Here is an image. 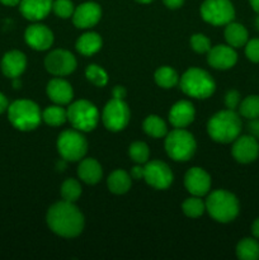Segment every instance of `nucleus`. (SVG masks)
<instances>
[{
	"mask_svg": "<svg viewBox=\"0 0 259 260\" xmlns=\"http://www.w3.org/2000/svg\"><path fill=\"white\" fill-rule=\"evenodd\" d=\"M46 222L53 234L66 239L80 235L85 225L81 211L73 202L63 200L48 208Z\"/></svg>",
	"mask_w": 259,
	"mask_h": 260,
	"instance_id": "obj_1",
	"label": "nucleus"
},
{
	"mask_svg": "<svg viewBox=\"0 0 259 260\" xmlns=\"http://www.w3.org/2000/svg\"><path fill=\"white\" fill-rule=\"evenodd\" d=\"M243 123L240 114L231 109H225L213 114L207 123L208 136L218 144L234 142L241 134Z\"/></svg>",
	"mask_w": 259,
	"mask_h": 260,
	"instance_id": "obj_2",
	"label": "nucleus"
},
{
	"mask_svg": "<svg viewBox=\"0 0 259 260\" xmlns=\"http://www.w3.org/2000/svg\"><path fill=\"white\" fill-rule=\"evenodd\" d=\"M205 203L206 211L211 218L220 223H229L234 221L240 211V205L236 196L225 189H218L211 193Z\"/></svg>",
	"mask_w": 259,
	"mask_h": 260,
	"instance_id": "obj_3",
	"label": "nucleus"
},
{
	"mask_svg": "<svg viewBox=\"0 0 259 260\" xmlns=\"http://www.w3.org/2000/svg\"><path fill=\"white\" fill-rule=\"evenodd\" d=\"M8 118L12 126L19 131H33L42 122V112L37 103L19 99L8 107Z\"/></svg>",
	"mask_w": 259,
	"mask_h": 260,
	"instance_id": "obj_4",
	"label": "nucleus"
},
{
	"mask_svg": "<svg viewBox=\"0 0 259 260\" xmlns=\"http://www.w3.org/2000/svg\"><path fill=\"white\" fill-rule=\"evenodd\" d=\"M179 86L185 95L196 99L210 98L216 90L212 76L200 68L188 69L179 79Z\"/></svg>",
	"mask_w": 259,
	"mask_h": 260,
	"instance_id": "obj_5",
	"label": "nucleus"
},
{
	"mask_svg": "<svg viewBox=\"0 0 259 260\" xmlns=\"http://www.w3.org/2000/svg\"><path fill=\"white\" fill-rule=\"evenodd\" d=\"M165 151L174 161H188L197 150L195 136L184 128H174L165 136Z\"/></svg>",
	"mask_w": 259,
	"mask_h": 260,
	"instance_id": "obj_6",
	"label": "nucleus"
},
{
	"mask_svg": "<svg viewBox=\"0 0 259 260\" xmlns=\"http://www.w3.org/2000/svg\"><path fill=\"white\" fill-rule=\"evenodd\" d=\"M68 121L80 132H90L98 126L99 112L91 102L79 99L69 106Z\"/></svg>",
	"mask_w": 259,
	"mask_h": 260,
	"instance_id": "obj_7",
	"label": "nucleus"
},
{
	"mask_svg": "<svg viewBox=\"0 0 259 260\" xmlns=\"http://www.w3.org/2000/svg\"><path fill=\"white\" fill-rule=\"evenodd\" d=\"M57 151L66 161H79L88 151V141L78 129H66L57 139Z\"/></svg>",
	"mask_w": 259,
	"mask_h": 260,
	"instance_id": "obj_8",
	"label": "nucleus"
},
{
	"mask_svg": "<svg viewBox=\"0 0 259 260\" xmlns=\"http://www.w3.org/2000/svg\"><path fill=\"white\" fill-rule=\"evenodd\" d=\"M201 17L212 25H226L235 18V8L230 0H205L201 5Z\"/></svg>",
	"mask_w": 259,
	"mask_h": 260,
	"instance_id": "obj_9",
	"label": "nucleus"
},
{
	"mask_svg": "<svg viewBox=\"0 0 259 260\" xmlns=\"http://www.w3.org/2000/svg\"><path fill=\"white\" fill-rule=\"evenodd\" d=\"M130 108L126 102L112 98L104 106L102 112V122L108 131L119 132L127 127L130 122Z\"/></svg>",
	"mask_w": 259,
	"mask_h": 260,
	"instance_id": "obj_10",
	"label": "nucleus"
},
{
	"mask_svg": "<svg viewBox=\"0 0 259 260\" xmlns=\"http://www.w3.org/2000/svg\"><path fill=\"white\" fill-rule=\"evenodd\" d=\"M174 175L169 165L160 160L147 161L144 167V180L154 189L164 190L172 185Z\"/></svg>",
	"mask_w": 259,
	"mask_h": 260,
	"instance_id": "obj_11",
	"label": "nucleus"
},
{
	"mask_svg": "<svg viewBox=\"0 0 259 260\" xmlns=\"http://www.w3.org/2000/svg\"><path fill=\"white\" fill-rule=\"evenodd\" d=\"M76 58L70 51L66 50H53L46 56L45 68L50 74L55 76L70 75L76 69Z\"/></svg>",
	"mask_w": 259,
	"mask_h": 260,
	"instance_id": "obj_12",
	"label": "nucleus"
},
{
	"mask_svg": "<svg viewBox=\"0 0 259 260\" xmlns=\"http://www.w3.org/2000/svg\"><path fill=\"white\" fill-rule=\"evenodd\" d=\"M233 157L240 164H250L259 156V142L251 135L239 136L231 149Z\"/></svg>",
	"mask_w": 259,
	"mask_h": 260,
	"instance_id": "obj_13",
	"label": "nucleus"
},
{
	"mask_svg": "<svg viewBox=\"0 0 259 260\" xmlns=\"http://www.w3.org/2000/svg\"><path fill=\"white\" fill-rule=\"evenodd\" d=\"M207 62L216 70H229L238 62V53L231 46L217 45L207 52Z\"/></svg>",
	"mask_w": 259,
	"mask_h": 260,
	"instance_id": "obj_14",
	"label": "nucleus"
},
{
	"mask_svg": "<svg viewBox=\"0 0 259 260\" xmlns=\"http://www.w3.org/2000/svg\"><path fill=\"white\" fill-rule=\"evenodd\" d=\"M71 18L76 28L88 29V28L94 27L101 20L102 8L94 2H85L75 8Z\"/></svg>",
	"mask_w": 259,
	"mask_h": 260,
	"instance_id": "obj_15",
	"label": "nucleus"
},
{
	"mask_svg": "<svg viewBox=\"0 0 259 260\" xmlns=\"http://www.w3.org/2000/svg\"><path fill=\"white\" fill-rule=\"evenodd\" d=\"M25 43L36 51H46L52 46L53 33L47 25L35 23L30 24L24 32Z\"/></svg>",
	"mask_w": 259,
	"mask_h": 260,
	"instance_id": "obj_16",
	"label": "nucleus"
},
{
	"mask_svg": "<svg viewBox=\"0 0 259 260\" xmlns=\"http://www.w3.org/2000/svg\"><path fill=\"white\" fill-rule=\"evenodd\" d=\"M184 187L192 196L203 197L211 189V177L202 168H190L184 175Z\"/></svg>",
	"mask_w": 259,
	"mask_h": 260,
	"instance_id": "obj_17",
	"label": "nucleus"
},
{
	"mask_svg": "<svg viewBox=\"0 0 259 260\" xmlns=\"http://www.w3.org/2000/svg\"><path fill=\"white\" fill-rule=\"evenodd\" d=\"M53 0H20V14L30 22H40L52 12Z\"/></svg>",
	"mask_w": 259,
	"mask_h": 260,
	"instance_id": "obj_18",
	"label": "nucleus"
},
{
	"mask_svg": "<svg viewBox=\"0 0 259 260\" xmlns=\"http://www.w3.org/2000/svg\"><path fill=\"white\" fill-rule=\"evenodd\" d=\"M0 68H2L3 74L7 78H19L27 68V57H25L24 53L18 50L9 51L3 56Z\"/></svg>",
	"mask_w": 259,
	"mask_h": 260,
	"instance_id": "obj_19",
	"label": "nucleus"
},
{
	"mask_svg": "<svg viewBox=\"0 0 259 260\" xmlns=\"http://www.w3.org/2000/svg\"><path fill=\"white\" fill-rule=\"evenodd\" d=\"M196 117L195 106L189 101H179L170 108L169 122L175 128H185Z\"/></svg>",
	"mask_w": 259,
	"mask_h": 260,
	"instance_id": "obj_20",
	"label": "nucleus"
},
{
	"mask_svg": "<svg viewBox=\"0 0 259 260\" xmlns=\"http://www.w3.org/2000/svg\"><path fill=\"white\" fill-rule=\"evenodd\" d=\"M46 91H47L48 98L55 104H60V106L71 103L74 98V90L71 84L61 78H55L48 81Z\"/></svg>",
	"mask_w": 259,
	"mask_h": 260,
	"instance_id": "obj_21",
	"label": "nucleus"
},
{
	"mask_svg": "<svg viewBox=\"0 0 259 260\" xmlns=\"http://www.w3.org/2000/svg\"><path fill=\"white\" fill-rule=\"evenodd\" d=\"M78 175L84 183L93 185L101 182L102 177H103V169L95 159L85 157V159H81L80 164H79Z\"/></svg>",
	"mask_w": 259,
	"mask_h": 260,
	"instance_id": "obj_22",
	"label": "nucleus"
},
{
	"mask_svg": "<svg viewBox=\"0 0 259 260\" xmlns=\"http://www.w3.org/2000/svg\"><path fill=\"white\" fill-rule=\"evenodd\" d=\"M223 36H225L228 45L234 48L244 47L249 41L248 29L243 24L236 22H230L229 24H226Z\"/></svg>",
	"mask_w": 259,
	"mask_h": 260,
	"instance_id": "obj_23",
	"label": "nucleus"
},
{
	"mask_svg": "<svg viewBox=\"0 0 259 260\" xmlns=\"http://www.w3.org/2000/svg\"><path fill=\"white\" fill-rule=\"evenodd\" d=\"M109 192L113 194H124L130 190L132 185V178L126 170L117 169L109 174L107 179Z\"/></svg>",
	"mask_w": 259,
	"mask_h": 260,
	"instance_id": "obj_24",
	"label": "nucleus"
},
{
	"mask_svg": "<svg viewBox=\"0 0 259 260\" xmlns=\"http://www.w3.org/2000/svg\"><path fill=\"white\" fill-rule=\"evenodd\" d=\"M103 41L101 35L95 32H86L81 35L76 41V51L83 56H93L102 48Z\"/></svg>",
	"mask_w": 259,
	"mask_h": 260,
	"instance_id": "obj_25",
	"label": "nucleus"
},
{
	"mask_svg": "<svg viewBox=\"0 0 259 260\" xmlns=\"http://www.w3.org/2000/svg\"><path fill=\"white\" fill-rule=\"evenodd\" d=\"M236 256L240 260L259 259V241L255 238H244L236 245Z\"/></svg>",
	"mask_w": 259,
	"mask_h": 260,
	"instance_id": "obj_26",
	"label": "nucleus"
},
{
	"mask_svg": "<svg viewBox=\"0 0 259 260\" xmlns=\"http://www.w3.org/2000/svg\"><path fill=\"white\" fill-rule=\"evenodd\" d=\"M142 128L147 136L154 137V139H161V137L167 136L168 134V127L164 119L160 118L159 116H155V114H150L144 119Z\"/></svg>",
	"mask_w": 259,
	"mask_h": 260,
	"instance_id": "obj_27",
	"label": "nucleus"
},
{
	"mask_svg": "<svg viewBox=\"0 0 259 260\" xmlns=\"http://www.w3.org/2000/svg\"><path fill=\"white\" fill-rule=\"evenodd\" d=\"M42 121L51 127H60L68 122V109L62 108L60 104L50 106L42 112Z\"/></svg>",
	"mask_w": 259,
	"mask_h": 260,
	"instance_id": "obj_28",
	"label": "nucleus"
},
{
	"mask_svg": "<svg viewBox=\"0 0 259 260\" xmlns=\"http://www.w3.org/2000/svg\"><path fill=\"white\" fill-rule=\"evenodd\" d=\"M155 83L163 89H170L174 88L175 85L179 84V76H178L177 71L170 66H161L155 71Z\"/></svg>",
	"mask_w": 259,
	"mask_h": 260,
	"instance_id": "obj_29",
	"label": "nucleus"
},
{
	"mask_svg": "<svg viewBox=\"0 0 259 260\" xmlns=\"http://www.w3.org/2000/svg\"><path fill=\"white\" fill-rule=\"evenodd\" d=\"M239 114L248 119L259 118V95L253 94L244 98L239 106Z\"/></svg>",
	"mask_w": 259,
	"mask_h": 260,
	"instance_id": "obj_30",
	"label": "nucleus"
},
{
	"mask_svg": "<svg viewBox=\"0 0 259 260\" xmlns=\"http://www.w3.org/2000/svg\"><path fill=\"white\" fill-rule=\"evenodd\" d=\"M182 210H183V213H184L187 217L197 218V217H201V216L205 213L206 203L201 200V197L193 196V197L187 198V200L183 202Z\"/></svg>",
	"mask_w": 259,
	"mask_h": 260,
	"instance_id": "obj_31",
	"label": "nucleus"
},
{
	"mask_svg": "<svg viewBox=\"0 0 259 260\" xmlns=\"http://www.w3.org/2000/svg\"><path fill=\"white\" fill-rule=\"evenodd\" d=\"M81 185L74 178H69L61 185V197L63 201H68V202L75 203L76 201L80 198L81 196Z\"/></svg>",
	"mask_w": 259,
	"mask_h": 260,
	"instance_id": "obj_32",
	"label": "nucleus"
},
{
	"mask_svg": "<svg viewBox=\"0 0 259 260\" xmlns=\"http://www.w3.org/2000/svg\"><path fill=\"white\" fill-rule=\"evenodd\" d=\"M128 155L131 160L136 164H146L150 157V149L145 142H132L128 147Z\"/></svg>",
	"mask_w": 259,
	"mask_h": 260,
	"instance_id": "obj_33",
	"label": "nucleus"
},
{
	"mask_svg": "<svg viewBox=\"0 0 259 260\" xmlns=\"http://www.w3.org/2000/svg\"><path fill=\"white\" fill-rule=\"evenodd\" d=\"M85 78L93 85L99 86V88L106 86L107 83H108V75H107L106 70L103 68H101L99 65H95V63H91V65L86 66Z\"/></svg>",
	"mask_w": 259,
	"mask_h": 260,
	"instance_id": "obj_34",
	"label": "nucleus"
},
{
	"mask_svg": "<svg viewBox=\"0 0 259 260\" xmlns=\"http://www.w3.org/2000/svg\"><path fill=\"white\" fill-rule=\"evenodd\" d=\"M74 10H75V7L71 0H53L52 12L61 19H68L73 17Z\"/></svg>",
	"mask_w": 259,
	"mask_h": 260,
	"instance_id": "obj_35",
	"label": "nucleus"
},
{
	"mask_svg": "<svg viewBox=\"0 0 259 260\" xmlns=\"http://www.w3.org/2000/svg\"><path fill=\"white\" fill-rule=\"evenodd\" d=\"M190 47L197 53H207L212 46H211V41L207 36L202 35V33H196L190 37Z\"/></svg>",
	"mask_w": 259,
	"mask_h": 260,
	"instance_id": "obj_36",
	"label": "nucleus"
},
{
	"mask_svg": "<svg viewBox=\"0 0 259 260\" xmlns=\"http://www.w3.org/2000/svg\"><path fill=\"white\" fill-rule=\"evenodd\" d=\"M244 47H245V56L248 60L254 63H259V38L249 40Z\"/></svg>",
	"mask_w": 259,
	"mask_h": 260,
	"instance_id": "obj_37",
	"label": "nucleus"
},
{
	"mask_svg": "<svg viewBox=\"0 0 259 260\" xmlns=\"http://www.w3.org/2000/svg\"><path fill=\"white\" fill-rule=\"evenodd\" d=\"M223 102H225L226 108L231 109V111H235V109L239 108V106H240V102H241L240 93H239L238 90H235V89H231V90H229L228 93L225 94V99H223Z\"/></svg>",
	"mask_w": 259,
	"mask_h": 260,
	"instance_id": "obj_38",
	"label": "nucleus"
},
{
	"mask_svg": "<svg viewBox=\"0 0 259 260\" xmlns=\"http://www.w3.org/2000/svg\"><path fill=\"white\" fill-rule=\"evenodd\" d=\"M248 131L251 136L255 137L256 140H259V118L249 119Z\"/></svg>",
	"mask_w": 259,
	"mask_h": 260,
	"instance_id": "obj_39",
	"label": "nucleus"
},
{
	"mask_svg": "<svg viewBox=\"0 0 259 260\" xmlns=\"http://www.w3.org/2000/svg\"><path fill=\"white\" fill-rule=\"evenodd\" d=\"M130 175H131L132 179H144V167H141V164H137L136 167L132 168Z\"/></svg>",
	"mask_w": 259,
	"mask_h": 260,
	"instance_id": "obj_40",
	"label": "nucleus"
},
{
	"mask_svg": "<svg viewBox=\"0 0 259 260\" xmlns=\"http://www.w3.org/2000/svg\"><path fill=\"white\" fill-rule=\"evenodd\" d=\"M126 94H127L126 89L121 85L114 86L113 90H112V96H113L114 99H121V101H124V98H126Z\"/></svg>",
	"mask_w": 259,
	"mask_h": 260,
	"instance_id": "obj_41",
	"label": "nucleus"
},
{
	"mask_svg": "<svg viewBox=\"0 0 259 260\" xmlns=\"http://www.w3.org/2000/svg\"><path fill=\"white\" fill-rule=\"evenodd\" d=\"M163 3L169 9H179L184 4V0H163Z\"/></svg>",
	"mask_w": 259,
	"mask_h": 260,
	"instance_id": "obj_42",
	"label": "nucleus"
},
{
	"mask_svg": "<svg viewBox=\"0 0 259 260\" xmlns=\"http://www.w3.org/2000/svg\"><path fill=\"white\" fill-rule=\"evenodd\" d=\"M8 107H9V102H8V98L4 95V94L0 91V114L4 113V112L8 111Z\"/></svg>",
	"mask_w": 259,
	"mask_h": 260,
	"instance_id": "obj_43",
	"label": "nucleus"
},
{
	"mask_svg": "<svg viewBox=\"0 0 259 260\" xmlns=\"http://www.w3.org/2000/svg\"><path fill=\"white\" fill-rule=\"evenodd\" d=\"M251 234L255 239H259V217L254 220L253 225H251Z\"/></svg>",
	"mask_w": 259,
	"mask_h": 260,
	"instance_id": "obj_44",
	"label": "nucleus"
},
{
	"mask_svg": "<svg viewBox=\"0 0 259 260\" xmlns=\"http://www.w3.org/2000/svg\"><path fill=\"white\" fill-rule=\"evenodd\" d=\"M0 3L5 7H17V5H19L20 0H0Z\"/></svg>",
	"mask_w": 259,
	"mask_h": 260,
	"instance_id": "obj_45",
	"label": "nucleus"
},
{
	"mask_svg": "<svg viewBox=\"0 0 259 260\" xmlns=\"http://www.w3.org/2000/svg\"><path fill=\"white\" fill-rule=\"evenodd\" d=\"M249 4L253 8V10L259 14V0H249Z\"/></svg>",
	"mask_w": 259,
	"mask_h": 260,
	"instance_id": "obj_46",
	"label": "nucleus"
},
{
	"mask_svg": "<svg viewBox=\"0 0 259 260\" xmlns=\"http://www.w3.org/2000/svg\"><path fill=\"white\" fill-rule=\"evenodd\" d=\"M12 80H13V86H14L15 89H19V88H20V80H19V78L12 79Z\"/></svg>",
	"mask_w": 259,
	"mask_h": 260,
	"instance_id": "obj_47",
	"label": "nucleus"
},
{
	"mask_svg": "<svg viewBox=\"0 0 259 260\" xmlns=\"http://www.w3.org/2000/svg\"><path fill=\"white\" fill-rule=\"evenodd\" d=\"M254 25H255L256 30H259V14H258V15H256L255 20H254Z\"/></svg>",
	"mask_w": 259,
	"mask_h": 260,
	"instance_id": "obj_48",
	"label": "nucleus"
},
{
	"mask_svg": "<svg viewBox=\"0 0 259 260\" xmlns=\"http://www.w3.org/2000/svg\"><path fill=\"white\" fill-rule=\"evenodd\" d=\"M136 2L141 3V4H149V3L154 2V0H136Z\"/></svg>",
	"mask_w": 259,
	"mask_h": 260,
	"instance_id": "obj_49",
	"label": "nucleus"
}]
</instances>
